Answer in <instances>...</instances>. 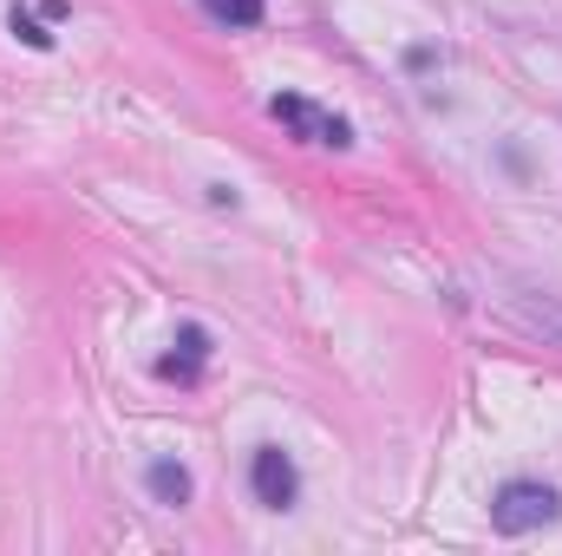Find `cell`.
Wrapping results in <instances>:
<instances>
[{"label": "cell", "instance_id": "5b68a950", "mask_svg": "<svg viewBox=\"0 0 562 556\" xmlns=\"http://www.w3.org/2000/svg\"><path fill=\"white\" fill-rule=\"evenodd\" d=\"M144 485H150V498L157 504H190V471L177 465V458H150V471H144Z\"/></svg>", "mask_w": 562, "mask_h": 556}, {"label": "cell", "instance_id": "ba28073f", "mask_svg": "<svg viewBox=\"0 0 562 556\" xmlns=\"http://www.w3.org/2000/svg\"><path fill=\"white\" fill-rule=\"evenodd\" d=\"M7 26H13V40H26L33 53H53V33H46V26H40L26 7H13V13H7Z\"/></svg>", "mask_w": 562, "mask_h": 556}, {"label": "cell", "instance_id": "6da1fadb", "mask_svg": "<svg viewBox=\"0 0 562 556\" xmlns=\"http://www.w3.org/2000/svg\"><path fill=\"white\" fill-rule=\"evenodd\" d=\"M557 518H562V491L543 485V478H504L497 498H491L497 537H530V531H543V524H557Z\"/></svg>", "mask_w": 562, "mask_h": 556}, {"label": "cell", "instance_id": "7a4b0ae2", "mask_svg": "<svg viewBox=\"0 0 562 556\" xmlns=\"http://www.w3.org/2000/svg\"><path fill=\"white\" fill-rule=\"evenodd\" d=\"M269 119H276V125H288L301 144H321V151H353V125H347L340 112H327V105L301 99V92H276V99H269Z\"/></svg>", "mask_w": 562, "mask_h": 556}, {"label": "cell", "instance_id": "52a82bcc", "mask_svg": "<svg viewBox=\"0 0 562 556\" xmlns=\"http://www.w3.org/2000/svg\"><path fill=\"white\" fill-rule=\"evenodd\" d=\"M216 26H229V33H249V26H262V13H269V0H196Z\"/></svg>", "mask_w": 562, "mask_h": 556}, {"label": "cell", "instance_id": "277c9868", "mask_svg": "<svg viewBox=\"0 0 562 556\" xmlns=\"http://www.w3.org/2000/svg\"><path fill=\"white\" fill-rule=\"evenodd\" d=\"M203 360H210V334H203L196 321H183V327H177V354H164L157 374L177 380V387H196V380H203Z\"/></svg>", "mask_w": 562, "mask_h": 556}, {"label": "cell", "instance_id": "3957f363", "mask_svg": "<svg viewBox=\"0 0 562 556\" xmlns=\"http://www.w3.org/2000/svg\"><path fill=\"white\" fill-rule=\"evenodd\" d=\"M249 491H256L262 511H294L301 471H294V458H288L281 445H256V452H249Z\"/></svg>", "mask_w": 562, "mask_h": 556}, {"label": "cell", "instance_id": "8992f818", "mask_svg": "<svg viewBox=\"0 0 562 556\" xmlns=\"http://www.w3.org/2000/svg\"><path fill=\"white\" fill-rule=\"evenodd\" d=\"M510 301H517V314H524V327H537V334H550V341H562V301H557V294H537V288H517Z\"/></svg>", "mask_w": 562, "mask_h": 556}]
</instances>
